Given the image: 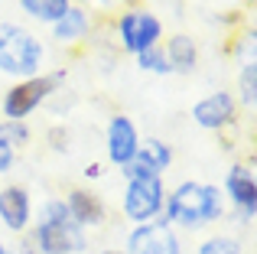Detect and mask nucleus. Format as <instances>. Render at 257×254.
Instances as JSON below:
<instances>
[{
	"instance_id": "nucleus-1",
	"label": "nucleus",
	"mask_w": 257,
	"mask_h": 254,
	"mask_svg": "<svg viewBox=\"0 0 257 254\" xmlns=\"http://www.w3.org/2000/svg\"><path fill=\"white\" fill-rule=\"evenodd\" d=\"M163 222L182 225V228H202L208 222H218L225 215V196L221 186H208V183H195L186 179L179 183L170 196L163 199Z\"/></svg>"
},
{
	"instance_id": "nucleus-2",
	"label": "nucleus",
	"mask_w": 257,
	"mask_h": 254,
	"mask_svg": "<svg viewBox=\"0 0 257 254\" xmlns=\"http://www.w3.org/2000/svg\"><path fill=\"white\" fill-rule=\"evenodd\" d=\"M36 238L43 254H78L85 251V235L75 222H72L65 199H49L39 209V222H36Z\"/></svg>"
},
{
	"instance_id": "nucleus-3",
	"label": "nucleus",
	"mask_w": 257,
	"mask_h": 254,
	"mask_svg": "<svg viewBox=\"0 0 257 254\" xmlns=\"http://www.w3.org/2000/svg\"><path fill=\"white\" fill-rule=\"evenodd\" d=\"M43 43L33 36L30 30L17 23H4L0 26V72L4 75H13V78H33L39 75L43 69Z\"/></svg>"
},
{
	"instance_id": "nucleus-4",
	"label": "nucleus",
	"mask_w": 257,
	"mask_h": 254,
	"mask_svg": "<svg viewBox=\"0 0 257 254\" xmlns=\"http://www.w3.org/2000/svg\"><path fill=\"white\" fill-rule=\"evenodd\" d=\"M65 78V72H52V75H33V78H23L17 82L10 91L4 95V117L7 121H26L46 98L56 91V85Z\"/></svg>"
},
{
	"instance_id": "nucleus-5",
	"label": "nucleus",
	"mask_w": 257,
	"mask_h": 254,
	"mask_svg": "<svg viewBox=\"0 0 257 254\" xmlns=\"http://www.w3.org/2000/svg\"><path fill=\"white\" fill-rule=\"evenodd\" d=\"M117 39H120V49L124 52L140 56V52L160 46V39H163V23H160V17L150 13V10H124L117 17Z\"/></svg>"
},
{
	"instance_id": "nucleus-6",
	"label": "nucleus",
	"mask_w": 257,
	"mask_h": 254,
	"mask_svg": "<svg viewBox=\"0 0 257 254\" xmlns=\"http://www.w3.org/2000/svg\"><path fill=\"white\" fill-rule=\"evenodd\" d=\"M166 189L160 179H134L124 189V215L137 225H147L163 212Z\"/></svg>"
},
{
	"instance_id": "nucleus-7",
	"label": "nucleus",
	"mask_w": 257,
	"mask_h": 254,
	"mask_svg": "<svg viewBox=\"0 0 257 254\" xmlns=\"http://www.w3.org/2000/svg\"><path fill=\"white\" fill-rule=\"evenodd\" d=\"M124 254H182L179 235L166 222H147L127 235V251Z\"/></svg>"
},
{
	"instance_id": "nucleus-8",
	"label": "nucleus",
	"mask_w": 257,
	"mask_h": 254,
	"mask_svg": "<svg viewBox=\"0 0 257 254\" xmlns=\"http://www.w3.org/2000/svg\"><path fill=\"white\" fill-rule=\"evenodd\" d=\"M225 196L234 202V209L241 212L244 222H254L257 215V179H254V170L244 163H234L225 176Z\"/></svg>"
},
{
	"instance_id": "nucleus-9",
	"label": "nucleus",
	"mask_w": 257,
	"mask_h": 254,
	"mask_svg": "<svg viewBox=\"0 0 257 254\" xmlns=\"http://www.w3.org/2000/svg\"><path fill=\"white\" fill-rule=\"evenodd\" d=\"M107 160H111L114 166H127L134 157H137V147H140V134L137 127H134L131 117L124 114H114L111 121H107Z\"/></svg>"
},
{
	"instance_id": "nucleus-10",
	"label": "nucleus",
	"mask_w": 257,
	"mask_h": 254,
	"mask_svg": "<svg viewBox=\"0 0 257 254\" xmlns=\"http://www.w3.org/2000/svg\"><path fill=\"white\" fill-rule=\"evenodd\" d=\"M234 117H238V104L228 91H212L208 98L195 101L192 108V121L205 131H225L234 124Z\"/></svg>"
},
{
	"instance_id": "nucleus-11",
	"label": "nucleus",
	"mask_w": 257,
	"mask_h": 254,
	"mask_svg": "<svg viewBox=\"0 0 257 254\" xmlns=\"http://www.w3.org/2000/svg\"><path fill=\"white\" fill-rule=\"evenodd\" d=\"M30 218H33L30 192H26L23 186H4V189H0V222L20 235V231L30 228Z\"/></svg>"
},
{
	"instance_id": "nucleus-12",
	"label": "nucleus",
	"mask_w": 257,
	"mask_h": 254,
	"mask_svg": "<svg viewBox=\"0 0 257 254\" xmlns=\"http://www.w3.org/2000/svg\"><path fill=\"white\" fill-rule=\"evenodd\" d=\"M65 209H69L72 222H75L78 228H88V225L94 228V225L104 222V202H101L91 189H72L69 196H65Z\"/></svg>"
},
{
	"instance_id": "nucleus-13",
	"label": "nucleus",
	"mask_w": 257,
	"mask_h": 254,
	"mask_svg": "<svg viewBox=\"0 0 257 254\" xmlns=\"http://www.w3.org/2000/svg\"><path fill=\"white\" fill-rule=\"evenodd\" d=\"M137 160L140 166H144L147 173H153V176H160L163 170H170V163H173V150H170V144H163L160 137H147V140H140V147H137Z\"/></svg>"
},
{
	"instance_id": "nucleus-14",
	"label": "nucleus",
	"mask_w": 257,
	"mask_h": 254,
	"mask_svg": "<svg viewBox=\"0 0 257 254\" xmlns=\"http://www.w3.org/2000/svg\"><path fill=\"white\" fill-rule=\"evenodd\" d=\"M166 62H170L173 72H195L199 65V49H195V39L186 36V33H176L170 36V46H166Z\"/></svg>"
},
{
	"instance_id": "nucleus-15",
	"label": "nucleus",
	"mask_w": 257,
	"mask_h": 254,
	"mask_svg": "<svg viewBox=\"0 0 257 254\" xmlns=\"http://www.w3.org/2000/svg\"><path fill=\"white\" fill-rule=\"evenodd\" d=\"M88 26H91V23H88L85 7H75V4H72L62 17L52 23V33H56L59 43H78V39L88 36Z\"/></svg>"
},
{
	"instance_id": "nucleus-16",
	"label": "nucleus",
	"mask_w": 257,
	"mask_h": 254,
	"mask_svg": "<svg viewBox=\"0 0 257 254\" xmlns=\"http://www.w3.org/2000/svg\"><path fill=\"white\" fill-rule=\"evenodd\" d=\"M20 7H23L26 17H33V20H39V23H49L52 26L72 7V0H20Z\"/></svg>"
},
{
	"instance_id": "nucleus-17",
	"label": "nucleus",
	"mask_w": 257,
	"mask_h": 254,
	"mask_svg": "<svg viewBox=\"0 0 257 254\" xmlns=\"http://www.w3.org/2000/svg\"><path fill=\"white\" fill-rule=\"evenodd\" d=\"M238 91H241V104L247 111H254V104H257V59L238 65Z\"/></svg>"
},
{
	"instance_id": "nucleus-18",
	"label": "nucleus",
	"mask_w": 257,
	"mask_h": 254,
	"mask_svg": "<svg viewBox=\"0 0 257 254\" xmlns=\"http://www.w3.org/2000/svg\"><path fill=\"white\" fill-rule=\"evenodd\" d=\"M137 65L144 72H153V75H170V62H166V52L160 49V46H153V49H147V52H140L137 56Z\"/></svg>"
},
{
	"instance_id": "nucleus-19",
	"label": "nucleus",
	"mask_w": 257,
	"mask_h": 254,
	"mask_svg": "<svg viewBox=\"0 0 257 254\" xmlns=\"http://www.w3.org/2000/svg\"><path fill=\"white\" fill-rule=\"evenodd\" d=\"M199 254H241V244L228 235H215L199 248Z\"/></svg>"
},
{
	"instance_id": "nucleus-20",
	"label": "nucleus",
	"mask_w": 257,
	"mask_h": 254,
	"mask_svg": "<svg viewBox=\"0 0 257 254\" xmlns=\"http://www.w3.org/2000/svg\"><path fill=\"white\" fill-rule=\"evenodd\" d=\"M4 140H10L13 147H23L30 140V127L26 121H4Z\"/></svg>"
},
{
	"instance_id": "nucleus-21",
	"label": "nucleus",
	"mask_w": 257,
	"mask_h": 254,
	"mask_svg": "<svg viewBox=\"0 0 257 254\" xmlns=\"http://www.w3.org/2000/svg\"><path fill=\"white\" fill-rule=\"evenodd\" d=\"M13 160H17V147L10 144V140L0 137V173H7L13 166Z\"/></svg>"
},
{
	"instance_id": "nucleus-22",
	"label": "nucleus",
	"mask_w": 257,
	"mask_h": 254,
	"mask_svg": "<svg viewBox=\"0 0 257 254\" xmlns=\"http://www.w3.org/2000/svg\"><path fill=\"white\" fill-rule=\"evenodd\" d=\"M101 7H117V4H124V0H98Z\"/></svg>"
},
{
	"instance_id": "nucleus-23",
	"label": "nucleus",
	"mask_w": 257,
	"mask_h": 254,
	"mask_svg": "<svg viewBox=\"0 0 257 254\" xmlns=\"http://www.w3.org/2000/svg\"><path fill=\"white\" fill-rule=\"evenodd\" d=\"M0 254H10V251H7V244H4V238H0Z\"/></svg>"
},
{
	"instance_id": "nucleus-24",
	"label": "nucleus",
	"mask_w": 257,
	"mask_h": 254,
	"mask_svg": "<svg viewBox=\"0 0 257 254\" xmlns=\"http://www.w3.org/2000/svg\"><path fill=\"white\" fill-rule=\"evenodd\" d=\"M104 254H124V251H104Z\"/></svg>"
},
{
	"instance_id": "nucleus-25",
	"label": "nucleus",
	"mask_w": 257,
	"mask_h": 254,
	"mask_svg": "<svg viewBox=\"0 0 257 254\" xmlns=\"http://www.w3.org/2000/svg\"><path fill=\"white\" fill-rule=\"evenodd\" d=\"M0 137H4V121H0Z\"/></svg>"
},
{
	"instance_id": "nucleus-26",
	"label": "nucleus",
	"mask_w": 257,
	"mask_h": 254,
	"mask_svg": "<svg viewBox=\"0 0 257 254\" xmlns=\"http://www.w3.org/2000/svg\"><path fill=\"white\" fill-rule=\"evenodd\" d=\"M247 4H254V0H247Z\"/></svg>"
}]
</instances>
